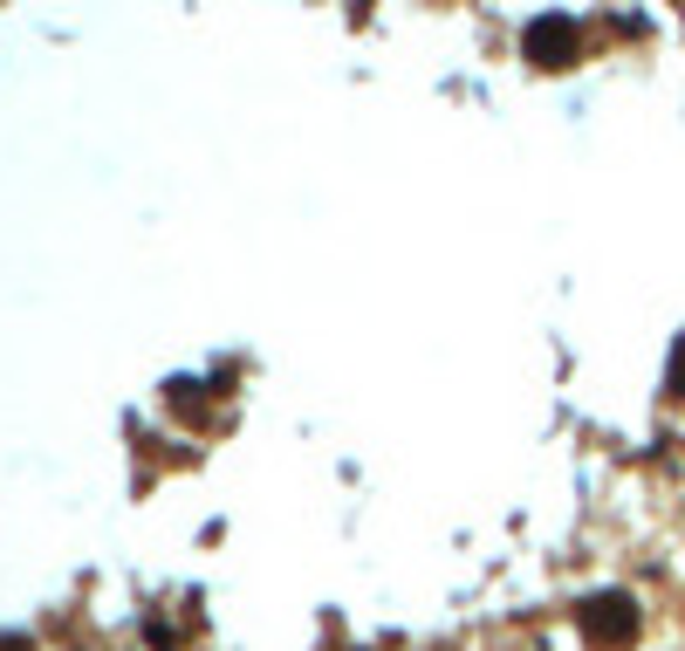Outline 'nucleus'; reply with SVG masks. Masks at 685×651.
<instances>
[{
  "label": "nucleus",
  "instance_id": "obj_1",
  "mask_svg": "<svg viewBox=\"0 0 685 651\" xmlns=\"http://www.w3.org/2000/svg\"><path fill=\"white\" fill-rule=\"evenodd\" d=\"M583 631H590L596 644H624V638L637 631L631 597H617V590H611V597H590V603H583Z\"/></svg>",
  "mask_w": 685,
  "mask_h": 651
},
{
  "label": "nucleus",
  "instance_id": "obj_2",
  "mask_svg": "<svg viewBox=\"0 0 685 651\" xmlns=\"http://www.w3.org/2000/svg\"><path fill=\"white\" fill-rule=\"evenodd\" d=\"M528 56L548 62V69L570 62V56H576V28H570V21H535V28H528Z\"/></svg>",
  "mask_w": 685,
  "mask_h": 651
},
{
  "label": "nucleus",
  "instance_id": "obj_3",
  "mask_svg": "<svg viewBox=\"0 0 685 651\" xmlns=\"http://www.w3.org/2000/svg\"><path fill=\"white\" fill-rule=\"evenodd\" d=\"M672 391L685 398V337H678V350H672Z\"/></svg>",
  "mask_w": 685,
  "mask_h": 651
}]
</instances>
